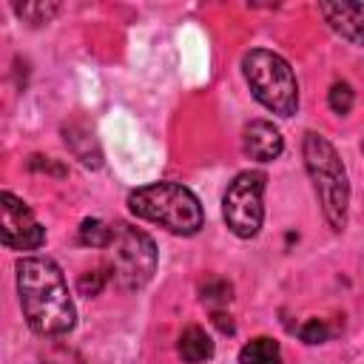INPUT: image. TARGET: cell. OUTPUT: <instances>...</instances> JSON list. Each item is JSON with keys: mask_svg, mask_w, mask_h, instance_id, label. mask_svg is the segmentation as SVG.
Wrapping results in <instances>:
<instances>
[{"mask_svg": "<svg viewBox=\"0 0 364 364\" xmlns=\"http://www.w3.org/2000/svg\"><path fill=\"white\" fill-rule=\"evenodd\" d=\"M14 14L23 20V23H31V26H43V23H51V17L60 11V3H51V0H31V3H11Z\"/></svg>", "mask_w": 364, "mask_h": 364, "instance_id": "4fadbf2b", "label": "cell"}, {"mask_svg": "<svg viewBox=\"0 0 364 364\" xmlns=\"http://www.w3.org/2000/svg\"><path fill=\"white\" fill-rule=\"evenodd\" d=\"M213 324L219 327V333H225V336H233V318L228 316V313H222V310H213Z\"/></svg>", "mask_w": 364, "mask_h": 364, "instance_id": "ffe728a7", "label": "cell"}, {"mask_svg": "<svg viewBox=\"0 0 364 364\" xmlns=\"http://www.w3.org/2000/svg\"><path fill=\"white\" fill-rule=\"evenodd\" d=\"M17 293L28 327L40 336H63L74 327L77 310L63 270L48 256H23L17 262Z\"/></svg>", "mask_w": 364, "mask_h": 364, "instance_id": "6da1fadb", "label": "cell"}, {"mask_svg": "<svg viewBox=\"0 0 364 364\" xmlns=\"http://www.w3.org/2000/svg\"><path fill=\"white\" fill-rule=\"evenodd\" d=\"M105 282H108L105 267H97V270H88V273H82V276H80L77 290H80L82 296H97V293L102 290V284H105Z\"/></svg>", "mask_w": 364, "mask_h": 364, "instance_id": "2e32d148", "label": "cell"}, {"mask_svg": "<svg viewBox=\"0 0 364 364\" xmlns=\"http://www.w3.org/2000/svg\"><path fill=\"white\" fill-rule=\"evenodd\" d=\"M105 250H108L105 270L122 290H139L151 282L156 270V245L148 233L125 222H117L111 225V242Z\"/></svg>", "mask_w": 364, "mask_h": 364, "instance_id": "5b68a950", "label": "cell"}, {"mask_svg": "<svg viewBox=\"0 0 364 364\" xmlns=\"http://www.w3.org/2000/svg\"><path fill=\"white\" fill-rule=\"evenodd\" d=\"M43 364H82L71 350H65V347H60V350H54V353H48L46 355V361Z\"/></svg>", "mask_w": 364, "mask_h": 364, "instance_id": "d6986e66", "label": "cell"}, {"mask_svg": "<svg viewBox=\"0 0 364 364\" xmlns=\"http://www.w3.org/2000/svg\"><path fill=\"white\" fill-rule=\"evenodd\" d=\"M242 74L253 97L279 117H293L299 108V82L290 63L270 48H250L242 57Z\"/></svg>", "mask_w": 364, "mask_h": 364, "instance_id": "277c9868", "label": "cell"}, {"mask_svg": "<svg viewBox=\"0 0 364 364\" xmlns=\"http://www.w3.org/2000/svg\"><path fill=\"white\" fill-rule=\"evenodd\" d=\"M80 242L88 245V247H108L111 242V225L100 222V219H82L80 225Z\"/></svg>", "mask_w": 364, "mask_h": 364, "instance_id": "5bb4252c", "label": "cell"}, {"mask_svg": "<svg viewBox=\"0 0 364 364\" xmlns=\"http://www.w3.org/2000/svg\"><path fill=\"white\" fill-rule=\"evenodd\" d=\"M264 182H267V176L262 171H242L233 176V182L225 191L222 216H225V225L230 228V233H236L239 239H253L262 228Z\"/></svg>", "mask_w": 364, "mask_h": 364, "instance_id": "8992f818", "label": "cell"}, {"mask_svg": "<svg viewBox=\"0 0 364 364\" xmlns=\"http://www.w3.org/2000/svg\"><path fill=\"white\" fill-rule=\"evenodd\" d=\"M239 364H282V347L279 341L259 336L239 350Z\"/></svg>", "mask_w": 364, "mask_h": 364, "instance_id": "7c38bea8", "label": "cell"}, {"mask_svg": "<svg viewBox=\"0 0 364 364\" xmlns=\"http://www.w3.org/2000/svg\"><path fill=\"white\" fill-rule=\"evenodd\" d=\"M353 100H355V94H353V85L350 82H333V88H330V94H327V102H330V108L336 111V114H350V108H353Z\"/></svg>", "mask_w": 364, "mask_h": 364, "instance_id": "9a60e30c", "label": "cell"}, {"mask_svg": "<svg viewBox=\"0 0 364 364\" xmlns=\"http://www.w3.org/2000/svg\"><path fill=\"white\" fill-rule=\"evenodd\" d=\"M202 301H208V304H213V301H230V284H225V282H208L205 287H202Z\"/></svg>", "mask_w": 364, "mask_h": 364, "instance_id": "ac0fdd59", "label": "cell"}, {"mask_svg": "<svg viewBox=\"0 0 364 364\" xmlns=\"http://www.w3.org/2000/svg\"><path fill=\"white\" fill-rule=\"evenodd\" d=\"M318 11L336 34L353 46H364V6L361 3H318Z\"/></svg>", "mask_w": 364, "mask_h": 364, "instance_id": "9c48e42d", "label": "cell"}, {"mask_svg": "<svg viewBox=\"0 0 364 364\" xmlns=\"http://www.w3.org/2000/svg\"><path fill=\"white\" fill-rule=\"evenodd\" d=\"M0 213H3V245L9 250H37L46 242V228L34 219L31 208L17 199L14 193H0Z\"/></svg>", "mask_w": 364, "mask_h": 364, "instance_id": "52a82bcc", "label": "cell"}, {"mask_svg": "<svg viewBox=\"0 0 364 364\" xmlns=\"http://www.w3.org/2000/svg\"><path fill=\"white\" fill-rule=\"evenodd\" d=\"M301 154H304V168L313 179L324 219L330 222L333 230H344L347 205H350V182H347V171L341 165V156L336 154L330 139L316 134V131L304 134Z\"/></svg>", "mask_w": 364, "mask_h": 364, "instance_id": "3957f363", "label": "cell"}, {"mask_svg": "<svg viewBox=\"0 0 364 364\" xmlns=\"http://www.w3.org/2000/svg\"><path fill=\"white\" fill-rule=\"evenodd\" d=\"M128 210L179 236H193L205 222L196 193L179 182H151V185L131 191Z\"/></svg>", "mask_w": 364, "mask_h": 364, "instance_id": "7a4b0ae2", "label": "cell"}, {"mask_svg": "<svg viewBox=\"0 0 364 364\" xmlns=\"http://www.w3.org/2000/svg\"><path fill=\"white\" fill-rule=\"evenodd\" d=\"M63 136H65V145L74 151V156L85 165V168H100L102 165V154L97 148V139L88 128L82 125H68L63 128Z\"/></svg>", "mask_w": 364, "mask_h": 364, "instance_id": "30bf717a", "label": "cell"}, {"mask_svg": "<svg viewBox=\"0 0 364 364\" xmlns=\"http://www.w3.org/2000/svg\"><path fill=\"white\" fill-rule=\"evenodd\" d=\"M327 336H330V330H327V324L321 318H307L299 327V338L304 344H321V341H327Z\"/></svg>", "mask_w": 364, "mask_h": 364, "instance_id": "e0dca14e", "label": "cell"}, {"mask_svg": "<svg viewBox=\"0 0 364 364\" xmlns=\"http://www.w3.org/2000/svg\"><path fill=\"white\" fill-rule=\"evenodd\" d=\"M176 347H179V355H182L185 364H202V361H208V358L213 355V341H210V336H208L202 327H196V324H191V327L182 330Z\"/></svg>", "mask_w": 364, "mask_h": 364, "instance_id": "8fae6325", "label": "cell"}, {"mask_svg": "<svg viewBox=\"0 0 364 364\" xmlns=\"http://www.w3.org/2000/svg\"><path fill=\"white\" fill-rule=\"evenodd\" d=\"M284 148L282 131L267 119H253L242 131V151L256 162H273Z\"/></svg>", "mask_w": 364, "mask_h": 364, "instance_id": "ba28073f", "label": "cell"}]
</instances>
